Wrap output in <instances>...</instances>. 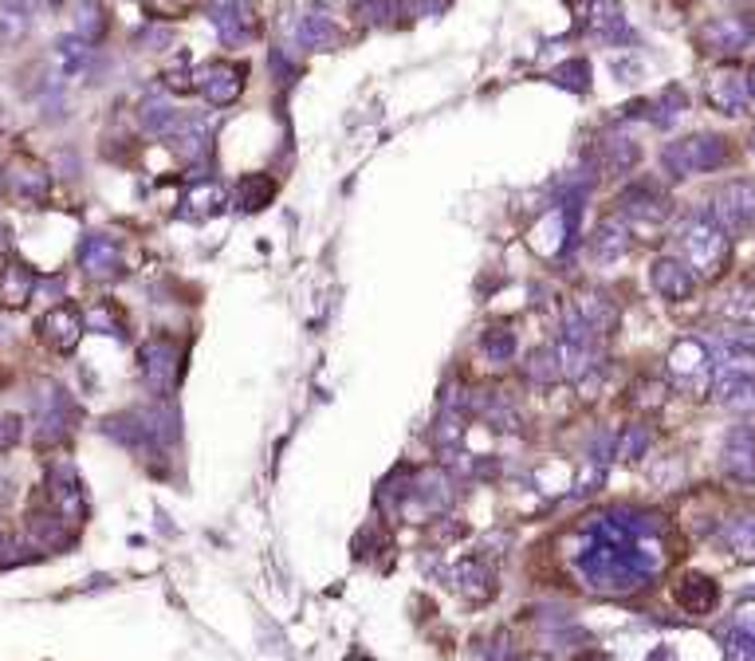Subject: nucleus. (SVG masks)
<instances>
[{
    "instance_id": "1",
    "label": "nucleus",
    "mask_w": 755,
    "mask_h": 661,
    "mask_svg": "<svg viewBox=\"0 0 755 661\" xmlns=\"http://www.w3.org/2000/svg\"><path fill=\"white\" fill-rule=\"evenodd\" d=\"M677 237H681V257L684 264L696 272V276L713 279L725 272L728 264V233L716 225L713 213H693V217H684L681 228H677Z\"/></svg>"
},
{
    "instance_id": "2",
    "label": "nucleus",
    "mask_w": 755,
    "mask_h": 661,
    "mask_svg": "<svg viewBox=\"0 0 755 661\" xmlns=\"http://www.w3.org/2000/svg\"><path fill=\"white\" fill-rule=\"evenodd\" d=\"M728 162V142L720 135H689L662 150V165L672 177L713 174Z\"/></svg>"
},
{
    "instance_id": "3",
    "label": "nucleus",
    "mask_w": 755,
    "mask_h": 661,
    "mask_svg": "<svg viewBox=\"0 0 755 661\" xmlns=\"http://www.w3.org/2000/svg\"><path fill=\"white\" fill-rule=\"evenodd\" d=\"M716 225L725 228L728 237H744L755 228V182L747 177H735V182H725V186L713 194V209Z\"/></svg>"
},
{
    "instance_id": "4",
    "label": "nucleus",
    "mask_w": 755,
    "mask_h": 661,
    "mask_svg": "<svg viewBox=\"0 0 755 661\" xmlns=\"http://www.w3.org/2000/svg\"><path fill=\"white\" fill-rule=\"evenodd\" d=\"M713 351H708V342L701 339H677L669 347V374L672 383L684 386V390L701 394L704 386L713 383Z\"/></svg>"
},
{
    "instance_id": "5",
    "label": "nucleus",
    "mask_w": 755,
    "mask_h": 661,
    "mask_svg": "<svg viewBox=\"0 0 755 661\" xmlns=\"http://www.w3.org/2000/svg\"><path fill=\"white\" fill-rule=\"evenodd\" d=\"M618 213L638 225H662L672 213V197L657 182H633L618 194Z\"/></svg>"
},
{
    "instance_id": "6",
    "label": "nucleus",
    "mask_w": 755,
    "mask_h": 661,
    "mask_svg": "<svg viewBox=\"0 0 755 661\" xmlns=\"http://www.w3.org/2000/svg\"><path fill=\"white\" fill-rule=\"evenodd\" d=\"M582 28L602 43H630L633 40L621 0H587V9H582Z\"/></svg>"
},
{
    "instance_id": "7",
    "label": "nucleus",
    "mask_w": 755,
    "mask_h": 661,
    "mask_svg": "<svg viewBox=\"0 0 755 661\" xmlns=\"http://www.w3.org/2000/svg\"><path fill=\"white\" fill-rule=\"evenodd\" d=\"M708 351H713V362L720 366V374H755V330H725V335H716Z\"/></svg>"
},
{
    "instance_id": "8",
    "label": "nucleus",
    "mask_w": 755,
    "mask_h": 661,
    "mask_svg": "<svg viewBox=\"0 0 755 661\" xmlns=\"http://www.w3.org/2000/svg\"><path fill=\"white\" fill-rule=\"evenodd\" d=\"M453 587L468 602H492L496 599V568L485 556H461L453 568Z\"/></svg>"
},
{
    "instance_id": "9",
    "label": "nucleus",
    "mask_w": 755,
    "mask_h": 661,
    "mask_svg": "<svg viewBox=\"0 0 755 661\" xmlns=\"http://www.w3.org/2000/svg\"><path fill=\"white\" fill-rule=\"evenodd\" d=\"M650 284H653V291H657L662 300L684 303V300H693L696 272L677 257H657V260H653V269H650Z\"/></svg>"
},
{
    "instance_id": "10",
    "label": "nucleus",
    "mask_w": 755,
    "mask_h": 661,
    "mask_svg": "<svg viewBox=\"0 0 755 661\" xmlns=\"http://www.w3.org/2000/svg\"><path fill=\"white\" fill-rule=\"evenodd\" d=\"M752 40H755V24L747 21V16H716V21H708L701 28L704 52L735 55V52H744Z\"/></svg>"
},
{
    "instance_id": "11",
    "label": "nucleus",
    "mask_w": 755,
    "mask_h": 661,
    "mask_svg": "<svg viewBox=\"0 0 755 661\" xmlns=\"http://www.w3.org/2000/svg\"><path fill=\"white\" fill-rule=\"evenodd\" d=\"M138 362H142V383L154 394H169L177 383V347L169 339H150L138 351Z\"/></svg>"
},
{
    "instance_id": "12",
    "label": "nucleus",
    "mask_w": 755,
    "mask_h": 661,
    "mask_svg": "<svg viewBox=\"0 0 755 661\" xmlns=\"http://www.w3.org/2000/svg\"><path fill=\"white\" fill-rule=\"evenodd\" d=\"M48 500L55 504L67 524H84L87 516V500H84V485H79V476H75L72 465H52L48 473Z\"/></svg>"
},
{
    "instance_id": "13",
    "label": "nucleus",
    "mask_w": 755,
    "mask_h": 661,
    "mask_svg": "<svg viewBox=\"0 0 755 661\" xmlns=\"http://www.w3.org/2000/svg\"><path fill=\"white\" fill-rule=\"evenodd\" d=\"M36 330H40V339L48 342L52 351L67 354L79 347V339H84V315H79L72 303H60V308H52L40 323H36Z\"/></svg>"
},
{
    "instance_id": "14",
    "label": "nucleus",
    "mask_w": 755,
    "mask_h": 661,
    "mask_svg": "<svg viewBox=\"0 0 755 661\" xmlns=\"http://www.w3.org/2000/svg\"><path fill=\"white\" fill-rule=\"evenodd\" d=\"M197 91L205 95V103L213 107L237 103V95L244 91V67H237V63H209L205 72H197Z\"/></svg>"
},
{
    "instance_id": "15",
    "label": "nucleus",
    "mask_w": 755,
    "mask_h": 661,
    "mask_svg": "<svg viewBox=\"0 0 755 661\" xmlns=\"http://www.w3.org/2000/svg\"><path fill=\"white\" fill-rule=\"evenodd\" d=\"M79 264L91 279H111L123 272V248L118 240L103 237V233H91V237L79 245Z\"/></svg>"
},
{
    "instance_id": "16",
    "label": "nucleus",
    "mask_w": 755,
    "mask_h": 661,
    "mask_svg": "<svg viewBox=\"0 0 755 661\" xmlns=\"http://www.w3.org/2000/svg\"><path fill=\"white\" fill-rule=\"evenodd\" d=\"M747 95L752 91H747V79L740 72H716L713 79L704 83V99L720 114H744Z\"/></svg>"
},
{
    "instance_id": "17",
    "label": "nucleus",
    "mask_w": 755,
    "mask_h": 661,
    "mask_svg": "<svg viewBox=\"0 0 755 661\" xmlns=\"http://www.w3.org/2000/svg\"><path fill=\"white\" fill-rule=\"evenodd\" d=\"M594 162H599L602 174H630L633 165L642 162V150H638V142L626 135H602L599 146H594Z\"/></svg>"
},
{
    "instance_id": "18",
    "label": "nucleus",
    "mask_w": 755,
    "mask_h": 661,
    "mask_svg": "<svg viewBox=\"0 0 755 661\" xmlns=\"http://www.w3.org/2000/svg\"><path fill=\"white\" fill-rule=\"evenodd\" d=\"M630 252V228L621 217H602L590 233V257L599 260V264H614Z\"/></svg>"
},
{
    "instance_id": "19",
    "label": "nucleus",
    "mask_w": 755,
    "mask_h": 661,
    "mask_svg": "<svg viewBox=\"0 0 755 661\" xmlns=\"http://www.w3.org/2000/svg\"><path fill=\"white\" fill-rule=\"evenodd\" d=\"M672 599L684 614H713L716 610V599H720V587H716L708 575H684L677 587H672Z\"/></svg>"
},
{
    "instance_id": "20",
    "label": "nucleus",
    "mask_w": 755,
    "mask_h": 661,
    "mask_svg": "<svg viewBox=\"0 0 755 661\" xmlns=\"http://www.w3.org/2000/svg\"><path fill=\"white\" fill-rule=\"evenodd\" d=\"M716 315L725 323H732V327H755V284L752 279L732 284V288L720 296V303H716Z\"/></svg>"
},
{
    "instance_id": "21",
    "label": "nucleus",
    "mask_w": 755,
    "mask_h": 661,
    "mask_svg": "<svg viewBox=\"0 0 755 661\" xmlns=\"http://www.w3.org/2000/svg\"><path fill=\"white\" fill-rule=\"evenodd\" d=\"M725 473L740 485L755 481V434L752 429H735L725 445Z\"/></svg>"
},
{
    "instance_id": "22",
    "label": "nucleus",
    "mask_w": 755,
    "mask_h": 661,
    "mask_svg": "<svg viewBox=\"0 0 755 661\" xmlns=\"http://www.w3.org/2000/svg\"><path fill=\"white\" fill-rule=\"evenodd\" d=\"M716 402L732 413H755V374H716Z\"/></svg>"
},
{
    "instance_id": "23",
    "label": "nucleus",
    "mask_w": 755,
    "mask_h": 661,
    "mask_svg": "<svg viewBox=\"0 0 755 661\" xmlns=\"http://www.w3.org/2000/svg\"><path fill=\"white\" fill-rule=\"evenodd\" d=\"M36 291V272L24 260H9V269L0 272V303L9 311H21Z\"/></svg>"
},
{
    "instance_id": "24",
    "label": "nucleus",
    "mask_w": 755,
    "mask_h": 661,
    "mask_svg": "<svg viewBox=\"0 0 755 661\" xmlns=\"http://www.w3.org/2000/svg\"><path fill=\"white\" fill-rule=\"evenodd\" d=\"M169 150H174L181 162H197V158H205L209 154L205 119H181V123L169 130Z\"/></svg>"
},
{
    "instance_id": "25",
    "label": "nucleus",
    "mask_w": 755,
    "mask_h": 661,
    "mask_svg": "<svg viewBox=\"0 0 755 661\" xmlns=\"http://www.w3.org/2000/svg\"><path fill=\"white\" fill-rule=\"evenodd\" d=\"M414 500L425 512H445L453 504V481H449L445 469H425L414 485Z\"/></svg>"
},
{
    "instance_id": "26",
    "label": "nucleus",
    "mask_w": 755,
    "mask_h": 661,
    "mask_svg": "<svg viewBox=\"0 0 755 661\" xmlns=\"http://www.w3.org/2000/svg\"><path fill=\"white\" fill-rule=\"evenodd\" d=\"M524 378L536 386H555L563 383V359L559 347H536V351L524 359Z\"/></svg>"
},
{
    "instance_id": "27",
    "label": "nucleus",
    "mask_w": 755,
    "mask_h": 661,
    "mask_svg": "<svg viewBox=\"0 0 755 661\" xmlns=\"http://www.w3.org/2000/svg\"><path fill=\"white\" fill-rule=\"evenodd\" d=\"M52 60L60 75H79L91 63V40H84V36H63V40H55Z\"/></svg>"
},
{
    "instance_id": "28",
    "label": "nucleus",
    "mask_w": 755,
    "mask_h": 661,
    "mask_svg": "<svg viewBox=\"0 0 755 661\" xmlns=\"http://www.w3.org/2000/svg\"><path fill=\"white\" fill-rule=\"evenodd\" d=\"M528 240L539 257H555V252L567 245V217H563V213H548V217L528 233Z\"/></svg>"
},
{
    "instance_id": "29",
    "label": "nucleus",
    "mask_w": 755,
    "mask_h": 661,
    "mask_svg": "<svg viewBox=\"0 0 755 661\" xmlns=\"http://www.w3.org/2000/svg\"><path fill=\"white\" fill-rule=\"evenodd\" d=\"M720 539L735 559H755V516H735L720 527Z\"/></svg>"
},
{
    "instance_id": "30",
    "label": "nucleus",
    "mask_w": 755,
    "mask_h": 661,
    "mask_svg": "<svg viewBox=\"0 0 755 661\" xmlns=\"http://www.w3.org/2000/svg\"><path fill=\"white\" fill-rule=\"evenodd\" d=\"M28 28H32L28 0H0V36L4 40H24Z\"/></svg>"
},
{
    "instance_id": "31",
    "label": "nucleus",
    "mask_w": 755,
    "mask_h": 661,
    "mask_svg": "<svg viewBox=\"0 0 755 661\" xmlns=\"http://www.w3.org/2000/svg\"><path fill=\"white\" fill-rule=\"evenodd\" d=\"M684 111H689V95H684L681 87H665V91L650 103V123L672 126Z\"/></svg>"
},
{
    "instance_id": "32",
    "label": "nucleus",
    "mask_w": 755,
    "mask_h": 661,
    "mask_svg": "<svg viewBox=\"0 0 755 661\" xmlns=\"http://www.w3.org/2000/svg\"><path fill=\"white\" fill-rule=\"evenodd\" d=\"M516 330H507V327H485L480 330V351L488 354V362H496V366H504V362L516 359Z\"/></svg>"
},
{
    "instance_id": "33",
    "label": "nucleus",
    "mask_w": 755,
    "mask_h": 661,
    "mask_svg": "<svg viewBox=\"0 0 755 661\" xmlns=\"http://www.w3.org/2000/svg\"><path fill=\"white\" fill-rule=\"evenodd\" d=\"M12 194L21 197L24 205H40L43 197H48V174H43L40 165H24L12 174Z\"/></svg>"
},
{
    "instance_id": "34",
    "label": "nucleus",
    "mask_w": 755,
    "mask_h": 661,
    "mask_svg": "<svg viewBox=\"0 0 755 661\" xmlns=\"http://www.w3.org/2000/svg\"><path fill=\"white\" fill-rule=\"evenodd\" d=\"M650 441H653V434H650V425H645V422L626 425V429H621V437H618V461H621V465H638V461L650 453Z\"/></svg>"
},
{
    "instance_id": "35",
    "label": "nucleus",
    "mask_w": 755,
    "mask_h": 661,
    "mask_svg": "<svg viewBox=\"0 0 755 661\" xmlns=\"http://www.w3.org/2000/svg\"><path fill=\"white\" fill-rule=\"evenodd\" d=\"M138 119H142V126L150 135H169V130L181 123V114H177L174 103H166V99H146Z\"/></svg>"
},
{
    "instance_id": "36",
    "label": "nucleus",
    "mask_w": 755,
    "mask_h": 661,
    "mask_svg": "<svg viewBox=\"0 0 755 661\" xmlns=\"http://www.w3.org/2000/svg\"><path fill=\"white\" fill-rule=\"evenodd\" d=\"M63 406L67 402H63V394L55 390V386L40 398V437L43 441H55V437L67 434V425H63Z\"/></svg>"
},
{
    "instance_id": "37",
    "label": "nucleus",
    "mask_w": 755,
    "mask_h": 661,
    "mask_svg": "<svg viewBox=\"0 0 755 661\" xmlns=\"http://www.w3.org/2000/svg\"><path fill=\"white\" fill-rule=\"evenodd\" d=\"M575 308L582 311V320L590 323L594 330H606V327H614V300H606V296H599V291H587V296H579L575 300Z\"/></svg>"
},
{
    "instance_id": "38",
    "label": "nucleus",
    "mask_w": 755,
    "mask_h": 661,
    "mask_svg": "<svg viewBox=\"0 0 755 661\" xmlns=\"http://www.w3.org/2000/svg\"><path fill=\"white\" fill-rule=\"evenodd\" d=\"M221 205H225V194H221V186H213V182H205V186H193L186 194V213H189V217H213V213H221Z\"/></svg>"
},
{
    "instance_id": "39",
    "label": "nucleus",
    "mask_w": 755,
    "mask_h": 661,
    "mask_svg": "<svg viewBox=\"0 0 755 661\" xmlns=\"http://www.w3.org/2000/svg\"><path fill=\"white\" fill-rule=\"evenodd\" d=\"M103 28H106V21H103V4H99V0H75V36L99 40Z\"/></svg>"
},
{
    "instance_id": "40",
    "label": "nucleus",
    "mask_w": 755,
    "mask_h": 661,
    "mask_svg": "<svg viewBox=\"0 0 755 661\" xmlns=\"http://www.w3.org/2000/svg\"><path fill=\"white\" fill-rule=\"evenodd\" d=\"M485 422L492 425V429H500V434H516L519 425H524V413L507 402V398H492V402L485 406Z\"/></svg>"
},
{
    "instance_id": "41",
    "label": "nucleus",
    "mask_w": 755,
    "mask_h": 661,
    "mask_svg": "<svg viewBox=\"0 0 755 661\" xmlns=\"http://www.w3.org/2000/svg\"><path fill=\"white\" fill-rule=\"evenodd\" d=\"M272 201V182L268 177H260V174H249V177H240V186H237V205L240 209H260V205H268Z\"/></svg>"
},
{
    "instance_id": "42",
    "label": "nucleus",
    "mask_w": 755,
    "mask_h": 661,
    "mask_svg": "<svg viewBox=\"0 0 755 661\" xmlns=\"http://www.w3.org/2000/svg\"><path fill=\"white\" fill-rule=\"evenodd\" d=\"M665 398H669V386L657 383V378H642V383H633V390H630V406L633 410H645V413L662 410Z\"/></svg>"
},
{
    "instance_id": "43",
    "label": "nucleus",
    "mask_w": 755,
    "mask_h": 661,
    "mask_svg": "<svg viewBox=\"0 0 755 661\" xmlns=\"http://www.w3.org/2000/svg\"><path fill=\"white\" fill-rule=\"evenodd\" d=\"M551 79L559 83V87H567V91H579V95H587L590 91V63L587 60H567V63H559L555 72H551Z\"/></svg>"
},
{
    "instance_id": "44",
    "label": "nucleus",
    "mask_w": 755,
    "mask_h": 661,
    "mask_svg": "<svg viewBox=\"0 0 755 661\" xmlns=\"http://www.w3.org/2000/svg\"><path fill=\"white\" fill-rule=\"evenodd\" d=\"M87 323H91L95 330H103V335H123V315H118L111 303H95V308L87 311Z\"/></svg>"
},
{
    "instance_id": "45",
    "label": "nucleus",
    "mask_w": 755,
    "mask_h": 661,
    "mask_svg": "<svg viewBox=\"0 0 755 661\" xmlns=\"http://www.w3.org/2000/svg\"><path fill=\"white\" fill-rule=\"evenodd\" d=\"M354 16L370 24V28H378V24L390 21V0H354Z\"/></svg>"
},
{
    "instance_id": "46",
    "label": "nucleus",
    "mask_w": 755,
    "mask_h": 661,
    "mask_svg": "<svg viewBox=\"0 0 755 661\" xmlns=\"http://www.w3.org/2000/svg\"><path fill=\"white\" fill-rule=\"evenodd\" d=\"M24 437V422L16 417V413L9 410H0V453H9V449H16Z\"/></svg>"
},
{
    "instance_id": "47",
    "label": "nucleus",
    "mask_w": 755,
    "mask_h": 661,
    "mask_svg": "<svg viewBox=\"0 0 755 661\" xmlns=\"http://www.w3.org/2000/svg\"><path fill=\"white\" fill-rule=\"evenodd\" d=\"M437 9H441V0H405V16H425Z\"/></svg>"
},
{
    "instance_id": "48",
    "label": "nucleus",
    "mask_w": 755,
    "mask_h": 661,
    "mask_svg": "<svg viewBox=\"0 0 755 661\" xmlns=\"http://www.w3.org/2000/svg\"><path fill=\"white\" fill-rule=\"evenodd\" d=\"M507 646H512V634H496V641H492V661H507Z\"/></svg>"
},
{
    "instance_id": "49",
    "label": "nucleus",
    "mask_w": 755,
    "mask_h": 661,
    "mask_svg": "<svg viewBox=\"0 0 755 661\" xmlns=\"http://www.w3.org/2000/svg\"><path fill=\"white\" fill-rule=\"evenodd\" d=\"M747 91L755 95V67H752V75H747Z\"/></svg>"
},
{
    "instance_id": "50",
    "label": "nucleus",
    "mask_w": 755,
    "mask_h": 661,
    "mask_svg": "<svg viewBox=\"0 0 755 661\" xmlns=\"http://www.w3.org/2000/svg\"><path fill=\"white\" fill-rule=\"evenodd\" d=\"M0 504H4V476H0Z\"/></svg>"
},
{
    "instance_id": "51",
    "label": "nucleus",
    "mask_w": 755,
    "mask_h": 661,
    "mask_svg": "<svg viewBox=\"0 0 755 661\" xmlns=\"http://www.w3.org/2000/svg\"><path fill=\"white\" fill-rule=\"evenodd\" d=\"M40 4H60V0H40Z\"/></svg>"
},
{
    "instance_id": "52",
    "label": "nucleus",
    "mask_w": 755,
    "mask_h": 661,
    "mask_svg": "<svg viewBox=\"0 0 755 661\" xmlns=\"http://www.w3.org/2000/svg\"><path fill=\"white\" fill-rule=\"evenodd\" d=\"M524 661H548V658H524Z\"/></svg>"
},
{
    "instance_id": "53",
    "label": "nucleus",
    "mask_w": 755,
    "mask_h": 661,
    "mask_svg": "<svg viewBox=\"0 0 755 661\" xmlns=\"http://www.w3.org/2000/svg\"><path fill=\"white\" fill-rule=\"evenodd\" d=\"M752 150H755V135H752Z\"/></svg>"
}]
</instances>
